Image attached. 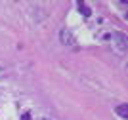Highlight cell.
I'll return each mask as SVG.
<instances>
[{
	"label": "cell",
	"mask_w": 128,
	"mask_h": 120,
	"mask_svg": "<svg viewBox=\"0 0 128 120\" xmlns=\"http://www.w3.org/2000/svg\"><path fill=\"white\" fill-rule=\"evenodd\" d=\"M19 120H31V115H29V113H23V115H21V118H19Z\"/></svg>",
	"instance_id": "cell-4"
},
{
	"label": "cell",
	"mask_w": 128,
	"mask_h": 120,
	"mask_svg": "<svg viewBox=\"0 0 128 120\" xmlns=\"http://www.w3.org/2000/svg\"><path fill=\"white\" fill-rule=\"evenodd\" d=\"M78 10H80V13H82V15H86V17H88V15L92 13V10H90V8H88V6L84 4V2H78Z\"/></svg>",
	"instance_id": "cell-3"
},
{
	"label": "cell",
	"mask_w": 128,
	"mask_h": 120,
	"mask_svg": "<svg viewBox=\"0 0 128 120\" xmlns=\"http://www.w3.org/2000/svg\"><path fill=\"white\" fill-rule=\"evenodd\" d=\"M44 120H48V118H44Z\"/></svg>",
	"instance_id": "cell-5"
},
{
	"label": "cell",
	"mask_w": 128,
	"mask_h": 120,
	"mask_svg": "<svg viewBox=\"0 0 128 120\" xmlns=\"http://www.w3.org/2000/svg\"><path fill=\"white\" fill-rule=\"evenodd\" d=\"M115 111H117V115L120 116V118H124V120L128 118V105H118Z\"/></svg>",
	"instance_id": "cell-1"
},
{
	"label": "cell",
	"mask_w": 128,
	"mask_h": 120,
	"mask_svg": "<svg viewBox=\"0 0 128 120\" xmlns=\"http://www.w3.org/2000/svg\"><path fill=\"white\" fill-rule=\"evenodd\" d=\"M61 40H63V44H73V34L67 31H61Z\"/></svg>",
	"instance_id": "cell-2"
}]
</instances>
